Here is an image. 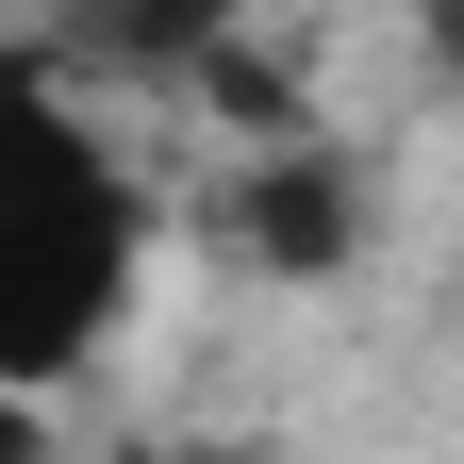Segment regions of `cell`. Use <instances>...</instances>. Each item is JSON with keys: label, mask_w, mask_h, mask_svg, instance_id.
I'll list each match as a JSON object with an SVG mask.
<instances>
[{"label": "cell", "mask_w": 464, "mask_h": 464, "mask_svg": "<svg viewBox=\"0 0 464 464\" xmlns=\"http://www.w3.org/2000/svg\"><path fill=\"white\" fill-rule=\"evenodd\" d=\"M431 67H464V17H431Z\"/></svg>", "instance_id": "277c9868"}, {"label": "cell", "mask_w": 464, "mask_h": 464, "mask_svg": "<svg viewBox=\"0 0 464 464\" xmlns=\"http://www.w3.org/2000/svg\"><path fill=\"white\" fill-rule=\"evenodd\" d=\"M216 232H232V266H266V282H332L348 249H365V166H348L332 133H266Z\"/></svg>", "instance_id": "7a4b0ae2"}, {"label": "cell", "mask_w": 464, "mask_h": 464, "mask_svg": "<svg viewBox=\"0 0 464 464\" xmlns=\"http://www.w3.org/2000/svg\"><path fill=\"white\" fill-rule=\"evenodd\" d=\"M0 464H67L50 448V398H17V382H0Z\"/></svg>", "instance_id": "3957f363"}, {"label": "cell", "mask_w": 464, "mask_h": 464, "mask_svg": "<svg viewBox=\"0 0 464 464\" xmlns=\"http://www.w3.org/2000/svg\"><path fill=\"white\" fill-rule=\"evenodd\" d=\"M133 249H150V199L116 133L67 100V67L0 50V382L17 398L100 365V332L133 315Z\"/></svg>", "instance_id": "6da1fadb"}]
</instances>
